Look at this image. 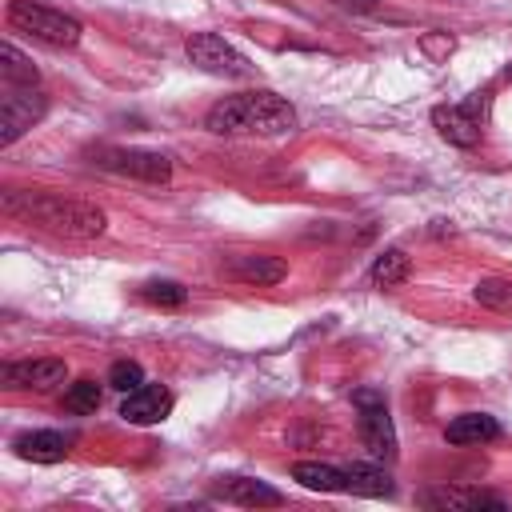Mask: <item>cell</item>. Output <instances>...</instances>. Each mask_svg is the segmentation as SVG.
Segmentation results:
<instances>
[{"mask_svg":"<svg viewBox=\"0 0 512 512\" xmlns=\"http://www.w3.org/2000/svg\"><path fill=\"white\" fill-rule=\"evenodd\" d=\"M204 124L216 136H236V132L288 136L296 128V108L284 96H276V92H240V96L216 100L208 108Z\"/></svg>","mask_w":512,"mask_h":512,"instance_id":"cell-1","label":"cell"},{"mask_svg":"<svg viewBox=\"0 0 512 512\" xmlns=\"http://www.w3.org/2000/svg\"><path fill=\"white\" fill-rule=\"evenodd\" d=\"M4 208L24 216V220H36V224H44L60 236H72V240H92L108 228V220L96 204L64 200V196H52V192H8Z\"/></svg>","mask_w":512,"mask_h":512,"instance_id":"cell-2","label":"cell"},{"mask_svg":"<svg viewBox=\"0 0 512 512\" xmlns=\"http://www.w3.org/2000/svg\"><path fill=\"white\" fill-rule=\"evenodd\" d=\"M8 24L16 32H28L32 40L48 44V48H72L80 44V20L60 12V8H48V4H36V0H8Z\"/></svg>","mask_w":512,"mask_h":512,"instance_id":"cell-3","label":"cell"},{"mask_svg":"<svg viewBox=\"0 0 512 512\" xmlns=\"http://www.w3.org/2000/svg\"><path fill=\"white\" fill-rule=\"evenodd\" d=\"M356 404V424H360V440L368 448L372 460H396V428H392V416H388V404L376 388H360L352 396Z\"/></svg>","mask_w":512,"mask_h":512,"instance_id":"cell-4","label":"cell"},{"mask_svg":"<svg viewBox=\"0 0 512 512\" xmlns=\"http://www.w3.org/2000/svg\"><path fill=\"white\" fill-rule=\"evenodd\" d=\"M48 100L44 92H36L32 84H8L4 100H0V144H16L40 116H44Z\"/></svg>","mask_w":512,"mask_h":512,"instance_id":"cell-5","label":"cell"},{"mask_svg":"<svg viewBox=\"0 0 512 512\" xmlns=\"http://www.w3.org/2000/svg\"><path fill=\"white\" fill-rule=\"evenodd\" d=\"M184 52H188V60H192L200 72H212V76H252L248 56H240V52H236L224 36H216V32H196V36H188Z\"/></svg>","mask_w":512,"mask_h":512,"instance_id":"cell-6","label":"cell"},{"mask_svg":"<svg viewBox=\"0 0 512 512\" xmlns=\"http://www.w3.org/2000/svg\"><path fill=\"white\" fill-rule=\"evenodd\" d=\"M100 168L108 172H120V176H136V180H152V184H164L172 176V160L160 156V152H144V148H96L92 152Z\"/></svg>","mask_w":512,"mask_h":512,"instance_id":"cell-7","label":"cell"},{"mask_svg":"<svg viewBox=\"0 0 512 512\" xmlns=\"http://www.w3.org/2000/svg\"><path fill=\"white\" fill-rule=\"evenodd\" d=\"M484 92H476L468 104H440V108H432V124H436V132L448 140V144H456V148H472L476 140H480V116H484Z\"/></svg>","mask_w":512,"mask_h":512,"instance_id":"cell-8","label":"cell"},{"mask_svg":"<svg viewBox=\"0 0 512 512\" xmlns=\"http://www.w3.org/2000/svg\"><path fill=\"white\" fill-rule=\"evenodd\" d=\"M168 412H172V392L164 384H140L124 392V404H120V416L128 424H160Z\"/></svg>","mask_w":512,"mask_h":512,"instance_id":"cell-9","label":"cell"},{"mask_svg":"<svg viewBox=\"0 0 512 512\" xmlns=\"http://www.w3.org/2000/svg\"><path fill=\"white\" fill-rule=\"evenodd\" d=\"M0 376H4L8 388H36V392H48V388L64 384L68 364H64V360H16V364H4Z\"/></svg>","mask_w":512,"mask_h":512,"instance_id":"cell-10","label":"cell"},{"mask_svg":"<svg viewBox=\"0 0 512 512\" xmlns=\"http://www.w3.org/2000/svg\"><path fill=\"white\" fill-rule=\"evenodd\" d=\"M420 504L440 508V512H476V508H496V512H500V508H504V500L492 496V492H480V488H452V484L420 492Z\"/></svg>","mask_w":512,"mask_h":512,"instance_id":"cell-11","label":"cell"},{"mask_svg":"<svg viewBox=\"0 0 512 512\" xmlns=\"http://www.w3.org/2000/svg\"><path fill=\"white\" fill-rule=\"evenodd\" d=\"M212 492H216L220 500H228V504H240V508H276V504H284V496H280L272 484L248 480V476H228V480H220Z\"/></svg>","mask_w":512,"mask_h":512,"instance_id":"cell-12","label":"cell"},{"mask_svg":"<svg viewBox=\"0 0 512 512\" xmlns=\"http://www.w3.org/2000/svg\"><path fill=\"white\" fill-rule=\"evenodd\" d=\"M16 456L20 460H32V464H56L68 456V436L64 432H24L12 440Z\"/></svg>","mask_w":512,"mask_h":512,"instance_id":"cell-13","label":"cell"},{"mask_svg":"<svg viewBox=\"0 0 512 512\" xmlns=\"http://www.w3.org/2000/svg\"><path fill=\"white\" fill-rule=\"evenodd\" d=\"M496 436H500V424L488 412H464V416L448 420V428H444L448 444H488Z\"/></svg>","mask_w":512,"mask_h":512,"instance_id":"cell-14","label":"cell"},{"mask_svg":"<svg viewBox=\"0 0 512 512\" xmlns=\"http://www.w3.org/2000/svg\"><path fill=\"white\" fill-rule=\"evenodd\" d=\"M292 480H300L312 492H348V472L344 468H332V464H320V460L292 464Z\"/></svg>","mask_w":512,"mask_h":512,"instance_id":"cell-15","label":"cell"},{"mask_svg":"<svg viewBox=\"0 0 512 512\" xmlns=\"http://www.w3.org/2000/svg\"><path fill=\"white\" fill-rule=\"evenodd\" d=\"M232 276L260 288V284H280V280L288 276V268H284V260H276V256H236V260H232Z\"/></svg>","mask_w":512,"mask_h":512,"instance_id":"cell-16","label":"cell"},{"mask_svg":"<svg viewBox=\"0 0 512 512\" xmlns=\"http://www.w3.org/2000/svg\"><path fill=\"white\" fill-rule=\"evenodd\" d=\"M348 492L356 496H392V476L380 464H348Z\"/></svg>","mask_w":512,"mask_h":512,"instance_id":"cell-17","label":"cell"},{"mask_svg":"<svg viewBox=\"0 0 512 512\" xmlns=\"http://www.w3.org/2000/svg\"><path fill=\"white\" fill-rule=\"evenodd\" d=\"M408 272H412L408 256H404L400 248H388V252H380L376 264H372V284H376V288H396V284L408 280Z\"/></svg>","mask_w":512,"mask_h":512,"instance_id":"cell-18","label":"cell"},{"mask_svg":"<svg viewBox=\"0 0 512 512\" xmlns=\"http://www.w3.org/2000/svg\"><path fill=\"white\" fill-rule=\"evenodd\" d=\"M0 76H4V84H36L40 72L16 44H0Z\"/></svg>","mask_w":512,"mask_h":512,"instance_id":"cell-19","label":"cell"},{"mask_svg":"<svg viewBox=\"0 0 512 512\" xmlns=\"http://www.w3.org/2000/svg\"><path fill=\"white\" fill-rule=\"evenodd\" d=\"M140 296H144L148 304H160V308H180V304L188 300L184 284H176V280H148V284L140 288Z\"/></svg>","mask_w":512,"mask_h":512,"instance_id":"cell-20","label":"cell"},{"mask_svg":"<svg viewBox=\"0 0 512 512\" xmlns=\"http://www.w3.org/2000/svg\"><path fill=\"white\" fill-rule=\"evenodd\" d=\"M64 408L68 412H96L100 408V384L96 380H76L68 392H64Z\"/></svg>","mask_w":512,"mask_h":512,"instance_id":"cell-21","label":"cell"},{"mask_svg":"<svg viewBox=\"0 0 512 512\" xmlns=\"http://www.w3.org/2000/svg\"><path fill=\"white\" fill-rule=\"evenodd\" d=\"M476 300H480L484 308H496V312L512 308V280H500V276L480 280V284H476Z\"/></svg>","mask_w":512,"mask_h":512,"instance_id":"cell-22","label":"cell"},{"mask_svg":"<svg viewBox=\"0 0 512 512\" xmlns=\"http://www.w3.org/2000/svg\"><path fill=\"white\" fill-rule=\"evenodd\" d=\"M108 384L120 388V392H132V388L144 384V368H140L136 360H116V364L108 368Z\"/></svg>","mask_w":512,"mask_h":512,"instance_id":"cell-23","label":"cell"},{"mask_svg":"<svg viewBox=\"0 0 512 512\" xmlns=\"http://www.w3.org/2000/svg\"><path fill=\"white\" fill-rule=\"evenodd\" d=\"M336 4H344V8H352V12H372V8H376V0H336Z\"/></svg>","mask_w":512,"mask_h":512,"instance_id":"cell-24","label":"cell"},{"mask_svg":"<svg viewBox=\"0 0 512 512\" xmlns=\"http://www.w3.org/2000/svg\"><path fill=\"white\" fill-rule=\"evenodd\" d=\"M504 76H508V80H512V64H508V72H504Z\"/></svg>","mask_w":512,"mask_h":512,"instance_id":"cell-25","label":"cell"}]
</instances>
